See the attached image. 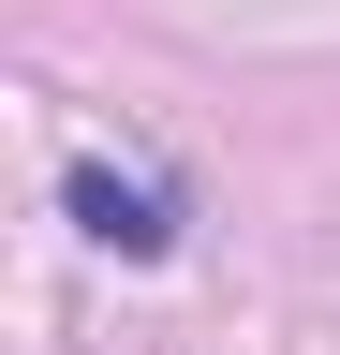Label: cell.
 Wrapping results in <instances>:
<instances>
[{
	"label": "cell",
	"mask_w": 340,
	"mask_h": 355,
	"mask_svg": "<svg viewBox=\"0 0 340 355\" xmlns=\"http://www.w3.org/2000/svg\"><path fill=\"white\" fill-rule=\"evenodd\" d=\"M60 207H74V237H104L118 266H163V252H178V193H163V178L74 163V178H60Z\"/></svg>",
	"instance_id": "1"
}]
</instances>
